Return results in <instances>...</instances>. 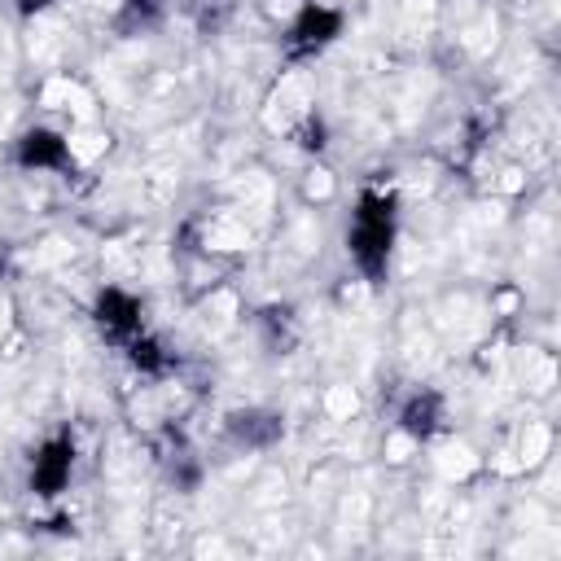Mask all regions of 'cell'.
<instances>
[{
	"label": "cell",
	"instance_id": "6da1fadb",
	"mask_svg": "<svg viewBox=\"0 0 561 561\" xmlns=\"http://www.w3.org/2000/svg\"><path fill=\"white\" fill-rule=\"evenodd\" d=\"M351 250L359 259L364 272H377L390 254V210L377 206V202H364L359 219H355V232H351Z\"/></svg>",
	"mask_w": 561,
	"mask_h": 561
},
{
	"label": "cell",
	"instance_id": "7a4b0ae2",
	"mask_svg": "<svg viewBox=\"0 0 561 561\" xmlns=\"http://www.w3.org/2000/svg\"><path fill=\"white\" fill-rule=\"evenodd\" d=\"M66 473H70V447H66V443H53V447L35 460V482H39L44 491H57V486L66 482Z\"/></svg>",
	"mask_w": 561,
	"mask_h": 561
},
{
	"label": "cell",
	"instance_id": "3957f363",
	"mask_svg": "<svg viewBox=\"0 0 561 561\" xmlns=\"http://www.w3.org/2000/svg\"><path fill=\"white\" fill-rule=\"evenodd\" d=\"M61 158H66V145L48 131H31L22 140V162H61Z\"/></svg>",
	"mask_w": 561,
	"mask_h": 561
}]
</instances>
